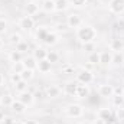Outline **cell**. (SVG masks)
Masks as SVG:
<instances>
[{
    "label": "cell",
    "instance_id": "6da1fadb",
    "mask_svg": "<svg viewBox=\"0 0 124 124\" xmlns=\"http://www.w3.org/2000/svg\"><path fill=\"white\" fill-rule=\"evenodd\" d=\"M97 36V31L94 29L93 26H85L82 25L81 28L77 29V38L82 42V43H90L93 42Z\"/></svg>",
    "mask_w": 124,
    "mask_h": 124
},
{
    "label": "cell",
    "instance_id": "7a4b0ae2",
    "mask_svg": "<svg viewBox=\"0 0 124 124\" xmlns=\"http://www.w3.org/2000/svg\"><path fill=\"white\" fill-rule=\"evenodd\" d=\"M84 114V108L78 104H71L66 107V116L71 118H78Z\"/></svg>",
    "mask_w": 124,
    "mask_h": 124
},
{
    "label": "cell",
    "instance_id": "3957f363",
    "mask_svg": "<svg viewBox=\"0 0 124 124\" xmlns=\"http://www.w3.org/2000/svg\"><path fill=\"white\" fill-rule=\"evenodd\" d=\"M77 79H78L79 84H85V85H88L90 82H93L94 75H93L91 71H88V69H82L81 72L77 74Z\"/></svg>",
    "mask_w": 124,
    "mask_h": 124
},
{
    "label": "cell",
    "instance_id": "277c9868",
    "mask_svg": "<svg viewBox=\"0 0 124 124\" xmlns=\"http://www.w3.org/2000/svg\"><path fill=\"white\" fill-rule=\"evenodd\" d=\"M19 28H22L23 31H32L35 28V20L32 16H22L19 19Z\"/></svg>",
    "mask_w": 124,
    "mask_h": 124
},
{
    "label": "cell",
    "instance_id": "5b68a950",
    "mask_svg": "<svg viewBox=\"0 0 124 124\" xmlns=\"http://www.w3.org/2000/svg\"><path fill=\"white\" fill-rule=\"evenodd\" d=\"M66 23H68V26L69 28H72V29H78V28H81L82 26V23H84V20H82V17L79 16V15H69L68 16V20H66Z\"/></svg>",
    "mask_w": 124,
    "mask_h": 124
},
{
    "label": "cell",
    "instance_id": "8992f818",
    "mask_svg": "<svg viewBox=\"0 0 124 124\" xmlns=\"http://www.w3.org/2000/svg\"><path fill=\"white\" fill-rule=\"evenodd\" d=\"M98 95L102 97V98H111L114 95V87L110 85V84H102L98 87Z\"/></svg>",
    "mask_w": 124,
    "mask_h": 124
},
{
    "label": "cell",
    "instance_id": "52a82bcc",
    "mask_svg": "<svg viewBox=\"0 0 124 124\" xmlns=\"http://www.w3.org/2000/svg\"><path fill=\"white\" fill-rule=\"evenodd\" d=\"M110 12L114 15H121L124 12V0H111L110 1Z\"/></svg>",
    "mask_w": 124,
    "mask_h": 124
},
{
    "label": "cell",
    "instance_id": "ba28073f",
    "mask_svg": "<svg viewBox=\"0 0 124 124\" xmlns=\"http://www.w3.org/2000/svg\"><path fill=\"white\" fill-rule=\"evenodd\" d=\"M17 100H19L22 104H25V105L28 107V105L33 104V101H35V95L26 90V91H23V93H19V98H17Z\"/></svg>",
    "mask_w": 124,
    "mask_h": 124
},
{
    "label": "cell",
    "instance_id": "9c48e42d",
    "mask_svg": "<svg viewBox=\"0 0 124 124\" xmlns=\"http://www.w3.org/2000/svg\"><path fill=\"white\" fill-rule=\"evenodd\" d=\"M45 94L49 98H58V97H61V94H62V88L58 87V85H49V87H46Z\"/></svg>",
    "mask_w": 124,
    "mask_h": 124
},
{
    "label": "cell",
    "instance_id": "30bf717a",
    "mask_svg": "<svg viewBox=\"0 0 124 124\" xmlns=\"http://www.w3.org/2000/svg\"><path fill=\"white\" fill-rule=\"evenodd\" d=\"M36 68L39 69L40 74H48V72H51V69H52V63L48 61V59H42V61L38 62V66H36Z\"/></svg>",
    "mask_w": 124,
    "mask_h": 124
},
{
    "label": "cell",
    "instance_id": "8fae6325",
    "mask_svg": "<svg viewBox=\"0 0 124 124\" xmlns=\"http://www.w3.org/2000/svg\"><path fill=\"white\" fill-rule=\"evenodd\" d=\"M77 82H66V85H63V94L65 95H75L77 93Z\"/></svg>",
    "mask_w": 124,
    "mask_h": 124
},
{
    "label": "cell",
    "instance_id": "7c38bea8",
    "mask_svg": "<svg viewBox=\"0 0 124 124\" xmlns=\"http://www.w3.org/2000/svg\"><path fill=\"white\" fill-rule=\"evenodd\" d=\"M88 94H90L88 85H85V84H78V87H77V93H75V95H77L78 98H84V97H87Z\"/></svg>",
    "mask_w": 124,
    "mask_h": 124
},
{
    "label": "cell",
    "instance_id": "4fadbf2b",
    "mask_svg": "<svg viewBox=\"0 0 124 124\" xmlns=\"http://www.w3.org/2000/svg\"><path fill=\"white\" fill-rule=\"evenodd\" d=\"M10 108H12V111H15L16 114H23V113H25L26 105H25V104H22V102L17 100V101H13V102H12Z\"/></svg>",
    "mask_w": 124,
    "mask_h": 124
},
{
    "label": "cell",
    "instance_id": "5bb4252c",
    "mask_svg": "<svg viewBox=\"0 0 124 124\" xmlns=\"http://www.w3.org/2000/svg\"><path fill=\"white\" fill-rule=\"evenodd\" d=\"M110 48L113 52H121L123 51V40L121 39H113L110 42Z\"/></svg>",
    "mask_w": 124,
    "mask_h": 124
},
{
    "label": "cell",
    "instance_id": "9a60e30c",
    "mask_svg": "<svg viewBox=\"0 0 124 124\" xmlns=\"http://www.w3.org/2000/svg\"><path fill=\"white\" fill-rule=\"evenodd\" d=\"M38 12H39V4H36L35 1H31V3L26 4V13H28V16H35Z\"/></svg>",
    "mask_w": 124,
    "mask_h": 124
},
{
    "label": "cell",
    "instance_id": "2e32d148",
    "mask_svg": "<svg viewBox=\"0 0 124 124\" xmlns=\"http://www.w3.org/2000/svg\"><path fill=\"white\" fill-rule=\"evenodd\" d=\"M46 55H48V51H45L43 48H38V49L33 52V55H32V56L39 62V61H42V59H46Z\"/></svg>",
    "mask_w": 124,
    "mask_h": 124
},
{
    "label": "cell",
    "instance_id": "e0dca14e",
    "mask_svg": "<svg viewBox=\"0 0 124 124\" xmlns=\"http://www.w3.org/2000/svg\"><path fill=\"white\" fill-rule=\"evenodd\" d=\"M42 10L43 12H46V13H49V12H52V10H55V0H43V3H42Z\"/></svg>",
    "mask_w": 124,
    "mask_h": 124
},
{
    "label": "cell",
    "instance_id": "ac0fdd59",
    "mask_svg": "<svg viewBox=\"0 0 124 124\" xmlns=\"http://www.w3.org/2000/svg\"><path fill=\"white\" fill-rule=\"evenodd\" d=\"M98 118H100V120H104V121H110V118H111V111H110V108H101V110L98 111Z\"/></svg>",
    "mask_w": 124,
    "mask_h": 124
},
{
    "label": "cell",
    "instance_id": "d6986e66",
    "mask_svg": "<svg viewBox=\"0 0 124 124\" xmlns=\"http://www.w3.org/2000/svg\"><path fill=\"white\" fill-rule=\"evenodd\" d=\"M23 65H25V68H28V69H35V68L38 66V61H36L33 56H29V58L23 59Z\"/></svg>",
    "mask_w": 124,
    "mask_h": 124
},
{
    "label": "cell",
    "instance_id": "ffe728a7",
    "mask_svg": "<svg viewBox=\"0 0 124 124\" xmlns=\"http://www.w3.org/2000/svg\"><path fill=\"white\" fill-rule=\"evenodd\" d=\"M113 61V52H101V56H100V63H111Z\"/></svg>",
    "mask_w": 124,
    "mask_h": 124
},
{
    "label": "cell",
    "instance_id": "44dd1931",
    "mask_svg": "<svg viewBox=\"0 0 124 124\" xmlns=\"http://www.w3.org/2000/svg\"><path fill=\"white\" fill-rule=\"evenodd\" d=\"M68 6H69V0H56L55 1V10H58V12L66 10Z\"/></svg>",
    "mask_w": 124,
    "mask_h": 124
},
{
    "label": "cell",
    "instance_id": "7402d4cb",
    "mask_svg": "<svg viewBox=\"0 0 124 124\" xmlns=\"http://www.w3.org/2000/svg\"><path fill=\"white\" fill-rule=\"evenodd\" d=\"M100 56H101V52L94 51V52H91L88 55V62L93 63V65H97V63H100Z\"/></svg>",
    "mask_w": 124,
    "mask_h": 124
},
{
    "label": "cell",
    "instance_id": "603a6c76",
    "mask_svg": "<svg viewBox=\"0 0 124 124\" xmlns=\"http://www.w3.org/2000/svg\"><path fill=\"white\" fill-rule=\"evenodd\" d=\"M124 62V56L121 52H113V61L111 63H114V65H123Z\"/></svg>",
    "mask_w": 124,
    "mask_h": 124
},
{
    "label": "cell",
    "instance_id": "cb8c5ba5",
    "mask_svg": "<svg viewBox=\"0 0 124 124\" xmlns=\"http://www.w3.org/2000/svg\"><path fill=\"white\" fill-rule=\"evenodd\" d=\"M9 59L13 62V63H15V62H20V59H22V54H20L19 51H16V49H15V51H10Z\"/></svg>",
    "mask_w": 124,
    "mask_h": 124
},
{
    "label": "cell",
    "instance_id": "d4e9b609",
    "mask_svg": "<svg viewBox=\"0 0 124 124\" xmlns=\"http://www.w3.org/2000/svg\"><path fill=\"white\" fill-rule=\"evenodd\" d=\"M46 59L51 62V63H55V62L59 61V54L55 52V51H49L48 55H46Z\"/></svg>",
    "mask_w": 124,
    "mask_h": 124
},
{
    "label": "cell",
    "instance_id": "484cf974",
    "mask_svg": "<svg viewBox=\"0 0 124 124\" xmlns=\"http://www.w3.org/2000/svg\"><path fill=\"white\" fill-rule=\"evenodd\" d=\"M13 101H15V100H13V97H10V95H1V98H0V104L4 105V107H10Z\"/></svg>",
    "mask_w": 124,
    "mask_h": 124
},
{
    "label": "cell",
    "instance_id": "4316f807",
    "mask_svg": "<svg viewBox=\"0 0 124 124\" xmlns=\"http://www.w3.org/2000/svg\"><path fill=\"white\" fill-rule=\"evenodd\" d=\"M20 75H22V79L28 82L29 79L33 78V69H28V68H25V69L22 71V74H20Z\"/></svg>",
    "mask_w": 124,
    "mask_h": 124
},
{
    "label": "cell",
    "instance_id": "83f0119b",
    "mask_svg": "<svg viewBox=\"0 0 124 124\" xmlns=\"http://www.w3.org/2000/svg\"><path fill=\"white\" fill-rule=\"evenodd\" d=\"M23 69H25L23 62H15V63L12 65V71H13V74H22Z\"/></svg>",
    "mask_w": 124,
    "mask_h": 124
},
{
    "label": "cell",
    "instance_id": "f1b7e54d",
    "mask_svg": "<svg viewBox=\"0 0 124 124\" xmlns=\"http://www.w3.org/2000/svg\"><path fill=\"white\" fill-rule=\"evenodd\" d=\"M111 100H113V104H114L117 108H118V107H123V102H124V97L123 95H113Z\"/></svg>",
    "mask_w": 124,
    "mask_h": 124
},
{
    "label": "cell",
    "instance_id": "f546056e",
    "mask_svg": "<svg viewBox=\"0 0 124 124\" xmlns=\"http://www.w3.org/2000/svg\"><path fill=\"white\" fill-rule=\"evenodd\" d=\"M22 40L23 39H22V35L20 33H12L10 35V43L12 45H19Z\"/></svg>",
    "mask_w": 124,
    "mask_h": 124
},
{
    "label": "cell",
    "instance_id": "4dcf8cb0",
    "mask_svg": "<svg viewBox=\"0 0 124 124\" xmlns=\"http://www.w3.org/2000/svg\"><path fill=\"white\" fill-rule=\"evenodd\" d=\"M26 85H28V82L22 79V81H19V82L15 85V90H16L17 93H23V91H26V90H28V87H26Z\"/></svg>",
    "mask_w": 124,
    "mask_h": 124
},
{
    "label": "cell",
    "instance_id": "1f68e13d",
    "mask_svg": "<svg viewBox=\"0 0 124 124\" xmlns=\"http://www.w3.org/2000/svg\"><path fill=\"white\" fill-rule=\"evenodd\" d=\"M29 49V45H28V42H25V40H22L19 45H16V51H19L20 54H23V52H26Z\"/></svg>",
    "mask_w": 124,
    "mask_h": 124
},
{
    "label": "cell",
    "instance_id": "d6a6232c",
    "mask_svg": "<svg viewBox=\"0 0 124 124\" xmlns=\"http://www.w3.org/2000/svg\"><path fill=\"white\" fill-rule=\"evenodd\" d=\"M43 42L51 43V45H52V43H55V42H56V35H55V33H49V32H48V35H46V38H45V40H43Z\"/></svg>",
    "mask_w": 124,
    "mask_h": 124
},
{
    "label": "cell",
    "instance_id": "836d02e7",
    "mask_svg": "<svg viewBox=\"0 0 124 124\" xmlns=\"http://www.w3.org/2000/svg\"><path fill=\"white\" fill-rule=\"evenodd\" d=\"M10 79H12V84L16 85L19 81H22V75H20V74H13V72H12V74H10Z\"/></svg>",
    "mask_w": 124,
    "mask_h": 124
},
{
    "label": "cell",
    "instance_id": "e575fe53",
    "mask_svg": "<svg viewBox=\"0 0 124 124\" xmlns=\"http://www.w3.org/2000/svg\"><path fill=\"white\" fill-rule=\"evenodd\" d=\"M69 4H72V6H75V7H82V6L87 4V0H71Z\"/></svg>",
    "mask_w": 124,
    "mask_h": 124
},
{
    "label": "cell",
    "instance_id": "d590c367",
    "mask_svg": "<svg viewBox=\"0 0 124 124\" xmlns=\"http://www.w3.org/2000/svg\"><path fill=\"white\" fill-rule=\"evenodd\" d=\"M82 49H84V51H87L88 54H91V52H94V42H90V43H84Z\"/></svg>",
    "mask_w": 124,
    "mask_h": 124
},
{
    "label": "cell",
    "instance_id": "8d00e7d4",
    "mask_svg": "<svg viewBox=\"0 0 124 124\" xmlns=\"http://www.w3.org/2000/svg\"><path fill=\"white\" fill-rule=\"evenodd\" d=\"M116 116H117L118 120H124V107H118V108H117Z\"/></svg>",
    "mask_w": 124,
    "mask_h": 124
},
{
    "label": "cell",
    "instance_id": "74e56055",
    "mask_svg": "<svg viewBox=\"0 0 124 124\" xmlns=\"http://www.w3.org/2000/svg\"><path fill=\"white\" fill-rule=\"evenodd\" d=\"M62 72L63 74H74V66L72 65H65L62 68Z\"/></svg>",
    "mask_w": 124,
    "mask_h": 124
},
{
    "label": "cell",
    "instance_id": "f35d334b",
    "mask_svg": "<svg viewBox=\"0 0 124 124\" xmlns=\"http://www.w3.org/2000/svg\"><path fill=\"white\" fill-rule=\"evenodd\" d=\"M6 22H4V19H0V33H3V32H6Z\"/></svg>",
    "mask_w": 124,
    "mask_h": 124
},
{
    "label": "cell",
    "instance_id": "ab89813d",
    "mask_svg": "<svg viewBox=\"0 0 124 124\" xmlns=\"http://www.w3.org/2000/svg\"><path fill=\"white\" fill-rule=\"evenodd\" d=\"M23 124H39L36 120H28V121H23Z\"/></svg>",
    "mask_w": 124,
    "mask_h": 124
},
{
    "label": "cell",
    "instance_id": "60d3db41",
    "mask_svg": "<svg viewBox=\"0 0 124 124\" xmlns=\"http://www.w3.org/2000/svg\"><path fill=\"white\" fill-rule=\"evenodd\" d=\"M3 84H4V75H3V74H0V87H1Z\"/></svg>",
    "mask_w": 124,
    "mask_h": 124
},
{
    "label": "cell",
    "instance_id": "b9f144b4",
    "mask_svg": "<svg viewBox=\"0 0 124 124\" xmlns=\"http://www.w3.org/2000/svg\"><path fill=\"white\" fill-rule=\"evenodd\" d=\"M1 120H4V113L0 110V121H1Z\"/></svg>",
    "mask_w": 124,
    "mask_h": 124
},
{
    "label": "cell",
    "instance_id": "7bdbcfd3",
    "mask_svg": "<svg viewBox=\"0 0 124 124\" xmlns=\"http://www.w3.org/2000/svg\"><path fill=\"white\" fill-rule=\"evenodd\" d=\"M13 124H23V121H13Z\"/></svg>",
    "mask_w": 124,
    "mask_h": 124
},
{
    "label": "cell",
    "instance_id": "ee69618b",
    "mask_svg": "<svg viewBox=\"0 0 124 124\" xmlns=\"http://www.w3.org/2000/svg\"><path fill=\"white\" fill-rule=\"evenodd\" d=\"M1 46H3V40L0 39V48H1Z\"/></svg>",
    "mask_w": 124,
    "mask_h": 124
},
{
    "label": "cell",
    "instance_id": "f6af8a7d",
    "mask_svg": "<svg viewBox=\"0 0 124 124\" xmlns=\"http://www.w3.org/2000/svg\"><path fill=\"white\" fill-rule=\"evenodd\" d=\"M31 1H36V0H31Z\"/></svg>",
    "mask_w": 124,
    "mask_h": 124
}]
</instances>
